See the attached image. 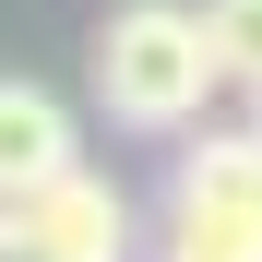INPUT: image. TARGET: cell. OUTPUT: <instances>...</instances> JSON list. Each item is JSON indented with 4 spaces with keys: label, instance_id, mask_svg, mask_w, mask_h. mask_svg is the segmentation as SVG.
Listing matches in <instances>:
<instances>
[{
    "label": "cell",
    "instance_id": "obj_3",
    "mask_svg": "<svg viewBox=\"0 0 262 262\" xmlns=\"http://www.w3.org/2000/svg\"><path fill=\"white\" fill-rule=\"evenodd\" d=\"M0 214H12V238L36 262H131V203H119V179H96V167H60L48 191H24Z\"/></svg>",
    "mask_w": 262,
    "mask_h": 262
},
{
    "label": "cell",
    "instance_id": "obj_7",
    "mask_svg": "<svg viewBox=\"0 0 262 262\" xmlns=\"http://www.w3.org/2000/svg\"><path fill=\"white\" fill-rule=\"evenodd\" d=\"M250 131H262V83H250Z\"/></svg>",
    "mask_w": 262,
    "mask_h": 262
},
{
    "label": "cell",
    "instance_id": "obj_5",
    "mask_svg": "<svg viewBox=\"0 0 262 262\" xmlns=\"http://www.w3.org/2000/svg\"><path fill=\"white\" fill-rule=\"evenodd\" d=\"M203 24H214V60H227V83L250 96V83H262V0H203Z\"/></svg>",
    "mask_w": 262,
    "mask_h": 262
},
{
    "label": "cell",
    "instance_id": "obj_4",
    "mask_svg": "<svg viewBox=\"0 0 262 262\" xmlns=\"http://www.w3.org/2000/svg\"><path fill=\"white\" fill-rule=\"evenodd\" d=\"M60 167H83V131H72V107L48 96V83H12V72H0V203L48 191Z\"/></svg>",
    "mask_w": 262,
    "mask_h": 262
},
{
    "label": "cell",
    "instance_id": "obj_2",
    "mask_svg": "<svg viewBox=\"0 0 262 262\" xmlns=\"http://www.w3.org/2000/svg\"><path fill=\"white\" fill-rule=\"evenodd\" d=\"M155 262H262V131H203L179 155Z\"/></svg>",
    "mask_w": 262,
    "mask_h": 262
},
{
    "label": "cell",
    "instance_id": "obj_6",
    "mask_svg": "<svg viewBox=\"0 0 262 262\" xmlns=\"http://www.w3.org/2000/svg\"><path fill=\"white\" fill-rule=\"evenodd\" d=\"M0 262H36V250H24V238H12V214H0Z\"/></svg>",
    "mask_w": 262,
    "mask_h": 262
},
{
    "label": "cell",
    "instance_id": "obj_1",
    "mask_svg": "<svg viewBox=\"0 0 262 262\" xmlns=\"http://www.w3.org/2000/svg\"><path fill=\"white\" fill-rule=\"evenodd\" d=\"M227 96V60H214V24L179 0H131L96 36V107L119 131H203V107Z\"/></svg>",
    "mask_w": 262,
    "mask_h": 262
}]
</instances>
